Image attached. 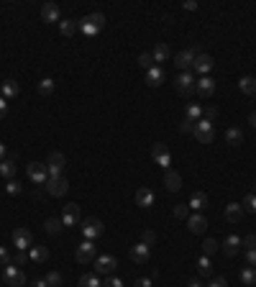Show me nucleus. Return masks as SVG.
Listing matches in <instances>:
<instances>
[{"mask_svg":"<svg viewBox=\"0 0 256 287\" xmlns=\"http://www.w3.org/2000/svg\"><path fill=\"white\" fill-rule=\"evenodd\" d=\"M28 179L36 185H47V179H49V170H47V164H41V162H31L28 164Z\"/></svg>","mask_w":256,"mask_h":287,"instance_id":"6e6552de","label":"nucleus"},{"mask_svg":"<svg viewBox=\"0 0 256 287\" xmlns=\"http://www.w3.org/2000/svg\"><path fill=\"white\" fill-rule=\"evenodd\" d=\"M198 272H200V277H213V264H210V256H200Z\"/></svg>","mask_w":256,"mask_h":287,"instance_id":"c9c22d12","label":"nucleus"},{"mask_svg":"<svg viewBox=\"0 0 256 287\" xmlns=\"http://www.w3.org/2000/svg\"><path fill=\"white\" fill-rule=\"evenodd\" d=\"M128 256H131V262L133 264H149V259H152V246H146L144 241H139L136 246H131V251H128Z\"/></svg>","mask_w":256,"mask_h":287,"instance_id":"1a4fd4ad","label":"nucleus"},{"mask_svg":"<svg viewBox=\"0 0 256 287\" xmlns=\"http://www.w3.org/2000/svg\"><path fill=\"white\" fill-rule=\"evenodd\" d=\"M174 87H177V93L179 95H195V77H192V72H179L177 74V80H174Z\"/></svg>","mask_w":256,"mask_h":287,"instance_id":"39448f33","label":"nucleus"},{"mask_svg":"<svg viewBox=\"0 0 256 287\" xmlns=\"http://www.w3.org/2000/svg\"><path fill=\"white\" fill-rule=\"evenodd\" d=\"M80 221H82V210H80V205H77V203H67L64 210H62V223L69 229V226H77Z\"/></svg>","mask_w":256,"mask_h":287,"instance_id":"9d476101","label":"nucleus"},{"mask_svg":"<svg viewBox=\"0 0 256 287\" xmlns=\"http://www.w3.org/2000/svg\"><path fill=\"white\" fill-rule=\"evenodd\" d=\"M185 118L190 120V123H198V120L203 118V105H198V103H190L187 108H185Z\"/></svg>","mask_w":256,"mask_h":287,"instance_id":"c756f323","label":"nucleus"},{"mask_svg":"<svg viewBox=\"0 0 256 287\" xmlns=\"http://www.w3.org/2000/svg\"><path fill=\"white\" fill-rule=\"evenodd\" d=\"M254 195H256V182H254Z\"/></svg>","mask_w":256,"mask_h":287,"instance_id":"0e129e2a","label":"nucleus"},{"mask_svg":"<svg viewBox=\"0 0 256 287\" xmlns=\"http://www.w3.org/2000/svg\"><path fill=\"white\" fill-rule=\"evenodd\" d=\"M26 262H28V254L26 251H18L16 256H13V264H16V267H23Z\"/></svg>","mask_w":256,"mask_h":287,"instance_id":"3c124183","label":"nucleus"},{"mask_svg":"<svg viewBox=\"0 0 256 287\" xmlns=\"http://www.w3.org/2000/svg\"><path fill=\"white\" fill-rule=\"evenodd\" d=\"M241 205H244V210H251V213H256V195L249 192L244 200H241Z\"/></svg>","mask_w":256,"mask_h":287,"instance_id":"a19ab883","label":"nucleus"},{"mask_svg":"<svg viewBox=\"0 0 256 287\" xmlns=\"http://www.w3.org/2000/svg\"><path fill=\"white\" fill-rule=\"evenodd\" d=\"M195 93H198L200 98H210L215 93V82H213V77H203V80H198L195 82Z\"/></svg>","mask_w":256,"mask_h":287,"instance_id":"a211bd4d","label":"nucleus"},{"mask_svg":"<svg viewBox=\"0 0 256 287\" xmlns=\"http://www.w3.org/2000/svg\"><path fill=\"white\" fill-rule=\"evenodd\" d=\"M254 287H256V285H254Z\"/></svg>","mask_w":256,"mask_h":287,"instance_id":"338daca9","label":"nucleus"},{"mask_svg":"<svg viewBox=\"0 0 256 287\" xmlns=\"http://www.w3.org/2000/svg\"><path fill=\"white\" fill-rule=\"evenodd\" d=\"M207 287H228V280L225 277H210Z\"/></svg>","mask_w":256,"mask_h":287,"instance_id":"8fccbe9b","label":"nucleus"},{"mask_svg":"<svg viewBox=\"0 0 256 287\" xmlns=\"http://www.w3.org/2000/svg\"><path fill=\"white\" fill-rule=\"evenodd\" d=\"M238 90L244 95H256V77H241L238 80Z\"/></svg>","mask_w":256,"mask_h":287,"instance_id":"7c9ffc66","label":"nucleus"},{"mask_svg":"<svg viewBox=\"0 0 256 287\" xmlns=\"http://www.w3.org/2000/svg\"><path fill=\"white\" fill-rule=\"evenodd\" d=\"M141 241H144L146 246H154V244H156V233H154V231H144V233H141Z\"/></svg>","mask_w":256,"mask_h":287,"instance_id":"de8ad7c7","label":"nucleus"},{"mask_svg":"<svg viewBox=\"0 0 256 287\" xmlns=\"http://www.w3.org/2000/svg\"><path fill=\"white\" fill-rule=\"evenodd\" d=\"M31 285H34V287H47V280H44V277H36Z\"/></svg>","mask_w":256,"mask_h":287,"instance_id":"13d9d810","label":"nucleus"},{"mask_svg":"<svg viewBox=\"0 0 256 287\" xmlns=\"http://www.w3.org/2000/svg\"><path fill=\"white\" fill-rule=\"evenodd\" d=\"M203 251H205V256L215 254V251H218V241H215V238H205V241H203Z\"/></svg>","mask_w":256,"mask_h":287,"instance_id":"79ce46f5","label":"nucleus"},{"mask_svg":"<svg viewBox=\"0 0 256 287\" xmlns=\"http://www.w3.org/2000/svg\"><path fill=\"white\" fill-rule=\"evenodd\" d=\"M44 187H47V192L51 195V198H62V195H67V190H69V182H67V177L62 174V177H49Z\"/></svg>","mask_w":256,"mask_h":287,"instance_id":"0eeeda50","label":"nucleus"},{"mask_svg":"<svg viewBox=\"0 0 256 287\" xmlns=\"http://www.w3.org/2000/svg\"><path fill=\"white\" fill-rule=\"evenodd\" d=\"M28 259H31L34 264H44L49 259V249L47 246H31V254H28Z\"/></svg>","mask_w":256,"mask_h":287,"instance_id":"c85d7f7f","label":"nucleus"},{"mask_svg":"<svg viewBox=\"0 0 256 287\" xmlns=\"http://www.w3.org/2000/svg\"><path fill=\"white\" fill-rule=\"evenodd\" d=\"M164 187H167L169 192H177L179 187H182V177H179V172H174V170L164 172Z\"/></svg>","mask_w":256,"mask_h":287,"instance_id":"6ab92c4d","label":"nucleus"},{"mask_svg":"<svg viewBox=\"0 0 256 287\" xmlns=\"http://www.w3.org/2000/svg\"><path fill=\"white\" fill-rule=\"evenodd\" d=\"M5 113H8V100L0 95V118H5Z\"/></svg>","mask_w":256,"mask_h":287,"instance_id":"4d7b16f0","label":"nucleus"},{"mask_svg":"<svg viewBox=\"0 0 256 287\" xmlns=\"http://www.w3.org/2000/svg\"><path fill=\"white\" fill-rule=\"evenodd\" d=\"M241 218H244V205H241V203H228V205H225V221L238 223Z\"/></svg>","mask_w":256,"mask_h":287,"instance_id":"4be33fe9","label":"nucleus"},{"mask_svg":"<svg viewBox=\"0 0 256 287\" xmlns=\"http://www.w3.org/2000/svg\"><path fill=\"white\" fill-rule=\"evenodd\" d=\"M225 141H228L231 146H241L244 144V131L241 128H228L225 131Z\"/></svg>","mask_w":256,"mask_h":287,"instance_id":"473e14b6","label":"nucleus"},{"mask_svg":"<svg viewBox=\"0 0 256 287\" xmlns=\"http://www.w3.org/2000/svg\"><path fill=\"white\" fill-rule=\"evenodd\" d=\"M195 57H198V49H185V52H179L174 57V64L182 69V72H190L192 64H195Z\"/></svg>","mask_w":256,"mask_h":287,"instance_id":"ddd939ff","label":"nucleus"},{"mask_svg":"<svg viewBox=\"0 0 256 287\" xmlns=\"http://www.w3.org/2000/svg\"><path fill=\"white\" fill-rule=\"evenodd\" d=\"M249 123H251V126H254V128H256V111H254V113H251V115H249Z\"/></svg>","mask_w":256,"mask_h":287,"instance_id":"680f3d73","label":"nucleus"},{"mask_svg":"<svg viewBox=\"0 0 256 287\" xmlns=\"http://www.w3.org/2000/svg\"><path fill=\"white\" fill-rule=\"evenodd\" d=\"M136 205L139 208H152L154 205V192L149 187H139L136 190Z\"/></svg>","mask_w":256,"mask_h":287,"instance_id":"393cba45","label":"nucleus"},{"mask_svg":"<svg viewBox=\"0 0 256 287\" xmlns=\"http://www.w3.org/2000/svg\"><path fill=\"white\" fill-rule=\"evenodd\" d=\"M44 280H47V287H62V275L59 272H49Z\"/></svg>","mask_w":256,"mask_h":287,"instance_id":"ea45409f","label":"nucleus"},{"mask_svg":"<svg viewBox=\"0 0 256 287\" xmlns=\"http://www.w3.org/2000/svg\"><path fill=\"white\" fill-rule=\"evenodd\" d=\"M80 231H82L85 241H93V238H100V236L105 233V226H102L100 218H87V221H82Z\"/></svg>","mask_w":256,"mask_h":287,"instance_id":"7ed1b4c3","label":"nucleus"},{"mask_svg":"<svg viewBox=\"0 0 256 287\" xmlns=\"http://www.w3.org/2000/svg\"><path fill=\"white\" fill-rule=\"evenodd\" d=\"M187 229H190V233H205V229H207V218L205 216H190L187 218Z\"/></svg>","mask_w":256,"mask_h":287,"instance_id":"aec40b11","label":"nucleus"},{"mask_svg":"<svg viewBox=\"0 0 256 287\" xmlns=\"http://www.w3.org/2000/svg\"><path fill=\"white\" fill-rule=\"evenodd\" d=\"M39 93H41V95H51V93H54V80L44 77V80L39 82Z\"/></svg>","mask_w":256,"mask_h":287,"instance_id":"58836bf2","label":"nucleus"},{"mask_svg":"<svg viewBox=\"0 0 256 287\" xmlns=\"http://www.w3.org/2000/svg\"><path fill=\"white\" fill-rule=\"evenodd\" d=\"M21 93V85L16 80H5L3 85H0V95H3L5 100H13V98H18Z\"/></svg>","mask_w":256,"mask_h":287,"instance_id":"412c9836","label":"nucleus"},{"mask_svg":"<svg viewBox=\"0 0 256 287\" xmlns=\"http://www.w3.org/2000/svg\"><path fill=\"white\" fill-rule=\"evenodd\" d=\"M0 162H5V144H0Z\"/></svg>","mask_w":256,"mask_h":287,"instance_id":"052dcab7","label":"nucleus"},{"mask_svg":"<svg viewBox=\"0 0 256 287\" xmlns=\"http://www.w3.org/2000/svg\"><path fill=\"white\" fill-rule=\"evenodd\" d=\"M64 167H67V157H64L62 152H51L49 159H47L49 177H62V174H64Z\"/></svg>","mask_w":256,"mask_h":287,"instance_id":"20e7f679","label":"nucleus"},{"mask_svg":"<svg viewBox=\"0 0 256 287\" xmlns=\"http://www.w3.org/2000/svg\"><path fill=\"white\" fill-rule=\"evenodd\" d=\"M238 249H241V238H238L236 233H231L228 238L223 241V254L228 256V259H231V256H236V254H238Z\"/></svg>","mask_w":256,"mask_h":287,"instance_id":"b1692460","label":"nucleus"},{"mask_svg":"<svg viewBox=\"0 0 256 287\" xmlns=\"http://www.w3.org/2000/svg\"><path fill=\"white\" fill-rule=\"evenodd\" d=\"M192 136H195V139H198L200 144H213V139H215V128H213V123H210V120L200 118L198 123H195V128H192Z\"/></svg>","mask_w":256,"mask_h":287,"instance_id":"f03ea898","label":"nucleus"},{"mask_svg":"<svg viewBox=\"0 0 256 287\" xmlns=\"http://www.w3.org/2000/svg\"><path fill=\"white\" fill-rule=\"evenodd\" d=\"M102 28H105V16L102 13H90V16H85L80 21V31L85 36H98Z\"/></svg>","mask_w":256,"mask_h":287,"instance_id":"f257e3e1","label":"nucleus"},{"mask_svg":"<svg viewBox=\"0 0 256 287\" xmlns=\"http://www.w3.org/2000/svg\"><path fill=\"white\" fill-rule=\"evenodd\" d=\"M152 159L159 164V167L172 170V167H169V164H172V154H169V149L164 146V144H154V149H152Z\"/></svg>","mask_w":256,"mask_h":287,"instance_id":"9b49d317","label":"nucleus"},{"mask_svg":"<svg viewBox=\"0 0 256 287\" xmlns=\"http://www.w3.org/2000/svg\"><path fill=\"white\" fill-rule=\"evenodd\" d=\"M241 246H246V251H249V249H256V233H249V236L241 238Z\"/></svg>","mask_w":256,"mask_h":287,"instance_id":"a18cd8bd","label":"nucleus"},{"mask_svg":"<svg viewBox=\"0 0 256 287\" xmlns=\"http://www.w3.org/2000/svg\"><path fill=\"white\" fill-rule=\"evenodd\" d=\"M164 80H167V72H164L161 64H154L152 69H146V85L149 87H159Z\"/></svg>","mask_w":256,"mask_h":287,"instance_id":"dca6fc26","label":"nucleus"},{"mask_svg":"<svg viewBox=\"0 0 256 287\" xmlns=\"http://www.w3.org/2000/svg\"><path fill=\"white\" fill-rule=\"evenodd\" d=\"M246 262H249V267H256V249L246 251Z\"/></svg>","mask_w":256,"mask_h":287,"instance_id":"864d4df0","label":"nucleus"},{"mask_svg":"<svg viewBox=\"0 0 256 287\" xmlns=\"http://www.w3.org/2000/svg\"><path fill=\"white\" fill-rule=\"evenodd\" d=\"M44 229H47V233H51V236H59L64 231V223H62V218H49L44 223Z\"/></svg>","mask_w":256,"mask_h":287,"instance_id":"72a5a7b5","label":"nucleus"},{"mask_svg":"<svg viewBox=\"0 0 256 287\" xmlns=\"http://www.w3.org/2000/svg\"><path fill=\"white\" fill-rule=\"evenodd\" d=\"M182 8H185V10H195V8H198V3H192V0H187V3H185Z\"/></svg>","mask_w":256,"mask_h":287,"instance_id":"bf43d9fd","label":"nucleus"},{"mask_svg":"<svg viewBox=\"0 0 256 287\" xmlns=\"http://www.w3.org/2000/svg\"><path fill=\"white\" fill-rule=\"evenodd\" d=\"M192 69H198L200 74H207L210 69H213V57H210V54H198V57H195Z\"/></svg>","mask_w":256,"mask_h":287,"instance_id":"5701e85b","label":"nucleus"},{"mask_svg":"<svg viewBox=\"0 0 256 287\" xmlns=\"http://www.w3.org/2000/svg\"><path fill=\"white\" fill-rule=\"evenodd\" d=\"M152 59H154V62H167V59H169V44L159 41L156 47L152 49Z\"/></svg>","mask_w":256,"mask_h":287,"instance_id":"cd10ccee","label":"nucleus"},{"mask_svg":"<svg viewBox=\"0 0 256 287\" xmlns=\"http://www.w3.org/2000/svg\"><path fill=\"white\" fill-rule=\"evenodd\" d=\"M174 218H190V205H174Z\"/></svg>","mask_w":256,"mask_h":287,"instance_id":"c03bdc74","label":"nucleus"},{"mask_svg":"<svg viewBox=\"0 0 256 287\" xmlns=\"http://www.w3.org/2000/svg\"><path fill=\"white\" fill-rule=\"evenodd\" d=\"M77 287H102V285H100V280L95 275H82L80 282H77Z\"/></svg>","mask_w":256,"mask_h":287,"instance_id":"e433bc0d","label":"nucleus"},{"mask_svg":"<svg viewBox=\"0 0 256 287\" xmlns=\"http://www.w3.org/2000/svg\"><path fill=\"white\" fill-rule=\"evenodd\" d=\"M139 67H141V69H152V67H154L152 52H141V54H139Z\"/></svg>","mask_w":256,"mask_h":287,"instance_id":"4c0bfd02","label":"nucleus"},{"mask_svg":"<svg viewBox=\"0 0 256 287\" xmlns=\"http://www.w3.org/2000/svg\"><path fill=\"white\" fill-rule=\"evenodd\" d=\"M192 128H195V123H190V120H187V118L182 120V123H179V131H182V133H187V131L192 133Z\"/></svg>","mask_w":256,"mask_h":287,"instance_id":"5fc2aeb1","label":"nucleus"},{"mask_svg":"<svg viewBox=\"0 0 256 287\" xmlns=\"http://www.w3.org/2000/svg\"><path fill=\"white\" fill-rule=\"evenodd\" d=\"M41 18L47 23H59V21H62V10H59L56 3H47L41 8Z\"/></svg>","mask_w":256,"mask_h":287,"instance_id":"f3484780","label":"nucleus"},{"mask_svg":"<svg viewBox=\"0 0 256 287\" xmlns=\"http://www.w3.org/2000/svg\"><path fill=\"white\" fill-rule=\"evenodd\" d=\"M254 98H256V95H254Z\"/></svg>","mask_w":256,"mask_h":287,"instance_id":"69168bd1","label":"nucleus"},{"mask_svg":"<svg viewBox=\"0 0 256 287\" xmlns=\"http://www.w3.org/2000/svg\"><path fill=\"white\" fill-rule=\"evenodd\" d=\"M187 287H203V285H200L198 280H190V282H187Z\"/></svg>","mask_w":256,"mask_h":287,"instance_id":"e2e57ef3","label":"nucleus"},{"mask_svg":"<svg viewBox=\"0 0 256 287\" xmlns=\"http://www.w3.org/2000/svg\"><path fill=\"white\" fill-rule=\"evenodd\" d=\"M133 287H152V280H149V277H139L136 282H133Z\"/></svg>","mask_w":256,"mask_h":287,"instance_id":"6e6d98bb","label":"nucleus"},{"mask_svg":"<svg viewBox=\"0 0 256 287\" xmlns=\"http://www.w3.org/2000/svg\"><path fill=\"white\" fill-rule=\"evenodd\" d=\"M34 244V236L28 229H16L13 231V246H18V251H26V249H31Z\"/></svg>","mask_w":256,"mask_h":287,"instance_id":"f8f14e48","label":"nucleus"},{"mask_svg":"<svg viewBox=\"0 0 256 287\" xmlns=\"http://www.w3.org/2000/svg\"><path fill=\"white\" fill-rule=\"evenodd\" d=\"M74 259H77L80 264H90L98 259V246L93 244V241H85V244L77 246V251H74Z\"/></svg>","mask_w":256,"mask_h":287,"instance_id":"423d86ee","label":"nucleus"},{"mask_svg":"<svg viewBox=\"0 0 256 287\" xmlns=\"http://www.w3.org/2000/svg\"><path fill=\"white\" fill-rule=\"evenodd\" d=\"M10 262H13V256L8 254V249L0 246V267H10Z\"/></svg>","mask_w":256,"mask_h":287,"instance_id":"49530a36","label":"nucleus"},{"mask_svg":"<svg viewBox=\"0 0 256 287\" xmlns=\"http://www.w3.org/2000/svg\"><path fill=\"white\" fill-rule=\"evenodd\" d=\"M192 210H205L207 205H210V198H207V192H192V198H190V203H187Z\"/></svg>","mask_w":256,"mask_h":287,"instance_id":"a878e982","label":"nucleus"},{"mask_svg":"<svg viewBox=\"0 0 256 287\" xmlns=\"http://www.w3.org/2000/svg\"><path fill=\"white\" fill-rule=\"evenodd\" d=\"M21 190H23V185L18 182V179H8V185H5L8 195H21Z\"/></svg>","mask_w":256,"mask_h":287,"instance_id":"37998d69","label":"nucleus"},{"mask_svg":"<svg viewBox=\"0 0 256 287\" xmlns=\"http://www.w3.org/2000/svg\"><path fill=\"white\" fill-rule=\"evenodd\" d=\"M115 267H118V259H115V256H108V254H105V256H98V259H95L98 275H105V277H108V275H113V272H115Z\"/></svg>","mask_w":256,"mask_h":287,"instance_id":"4468645a","label":"nucleus"},{"mask_svg":"<svg viewBox=\"0 0 256 287\" xmlns=\"http://www.w3.org/2000/svg\"><path fill=\"white\" fill-rule=\"evenodd\" d=\"M59 31H62L64 36L77 34V31H80V21H74V18H62V21H59Z\"/></svg>","mask_w":256,"mask_h":287,"instance_id":"bb28decb","label":"nucleus"},{"mask_svg":"<svg viewBox=\"0 0 256 287\" xmlns=\"http://www.w3.org/2000/svg\"><path fill=\"white\" fill-rule=\"evenodd\" d=\"M203 115H205V120L213 123V120L218 118V108H213V105H210V108H203Z\"/></svg>","mask_w":256,"mask_h":287,"instance_id":"09e8293b","label":"nucleus"},{"mask_svg":"<svg viewBox=\"0 0 256 287\" xmlns=\"http://www.w3.org/2000/svg\"><path fill=\"white\" fill-rule=\"evenodd\" d=\"M16 172H18V167L13 164V159L0 162V174H3L5 179H16Z\"/></svg>","mask_w":256,"mask_h":287,"instance_id":"2f4dec72","label":"nucleus"},{"mask_svg":"<svg viewBox=\"0 0 256 287\" xmlns=\"http://www.w3.org/2000/svg\"><path fill=\"white\" fill-rule=\"evenodd\" d=\"M102 287H123V280H118V277H108Z\"/></svg>","mask_w":256,"mask_h":287,"instance_id":"603ef678","label":"nucleus"},{"mask_svg":"<svg viewBox=\"0 0 256 287\" xmlns=\"http://www.w3.org/2000/svg\"><path fill=\"white\" fill-rule=\"evenodd\" d=\"M241 285H246V287H254V285H256V269H254V267L241 269Z\"/></svg>","mask_w":256,"mask_h":287,"instance_id":"f704fd0d","label":"nucleus"},{"mask_svg":"<svg viewBox=\"0 0 256 287\" xmlns=\"http://www.w3.org/2000/svg\"><path fill=\"white\" fill-rule=\"evenodd\" d=\"M3 280H5L10 287H23V285H26V275H23L18 267H5Z\"/></svg>","mask_w":256,"mask_h":287,"instance_id":"2eb2a0df","label":"nucleus"}]
</instances>
